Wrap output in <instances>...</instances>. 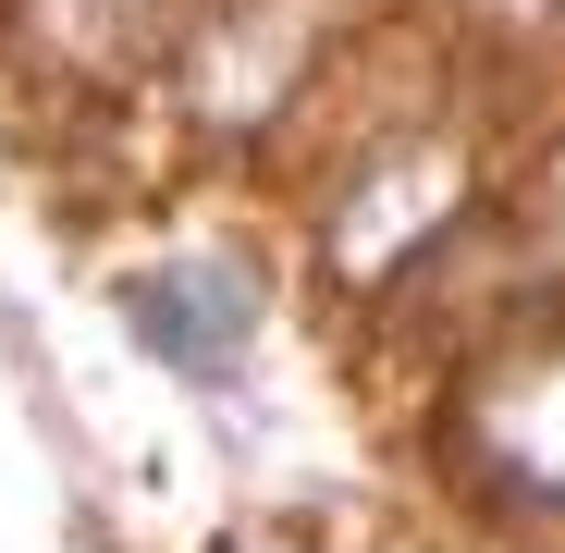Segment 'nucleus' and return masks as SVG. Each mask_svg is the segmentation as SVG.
<instances>
[{
  "mask_svg": "<svg viewBox=\"0 0 565 553\" xmlns=\"http://www.w3.org/2000/svg\"><path fill=\"white\" fill-rule=\"evenodd\" d=\"M467 468L516 504H565V332H516L480 382H467Z\"/></svg>",
  "mask_w": 565,
  "mask_h": 553,
  "instance_id": "2",
  "label": "nucleus"
},
{
  "mask_svg": "<svg viewBox=\"0 0 565 553\" xmlns=\"http://www.w3.org/2000/svg\"><path fill=\"white\" fill-rule=\"evenodd\" d=\"M320 62H332V0H210V25L184 38V99L222 136H258Z\"/></svg>",
  "mask_w": 565,
  "mask_h": 553,
  "instance_id": "1",
  "label": "nucleus"
},
{
  "mask_svg": "<svg viewBox=\"0 0 565 553\" xmlns=\"http://www.w3.org/2000/svg\"><path fill=\"white\" fill-rule=\"evenodd\" d=\"M136 320L172 344V357H198V369H234V344H246V296L234 284H136Z\"/></svg>",
  "mask_w": 565,
  "mask_h": 553,
  "instance_id": "3",
  "label": "nucleus"
}]
</instances>
